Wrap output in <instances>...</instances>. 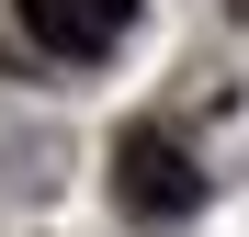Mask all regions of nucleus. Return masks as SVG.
<instances>
[{
	"label": "nucleus",
	"instance_id": "f257e3e1",
	"mask_svg": "<svg viewBox=\"0 0 249 237\" xmlns=\"http://www.w3.org/2000/svg\"><path fill=\"white\" fill-rule=\"evenodd\" d=\"M204 158L170 136V125H124L113 136V204L124 215H147V226H181V215H204Z\"/></svg>",
	"mask_w": 249,
	"mask_h": 237
},
{
	"label": "nucleus",
	"instance_id": "f03ea898",
	"mask_svg": "<svg viewBox=\"0 0 249 237\" xmlns=\"http://www.w3.org/2000/svg\"><path fill=\"white\" fill-rule=\"evenodd\" d=\"M23 12V34L46 57H68V68H91V57H113L124 46V23H136V0H12Z\"/></svg>",
	"mask_w": 249,
	"mask_h": 237
},
{
	"label": "nucleus",
	"instance_id": "7ed1b4c3",
	"mask_svg": "<svg viewBox=\"0 0 249 237\" xmlns=\"http://www.w3.org/2000/svg\"><path fill=\"white\" fill-rule=\"evenodd\" d=\"M238 12H249V0H238Z\"/></svg>",
	"mask_w": 249,
	"mask_h": 237
}]
</instances>
